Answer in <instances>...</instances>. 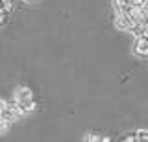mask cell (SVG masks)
I'll return each instance as SVG.
<instances>
[{"label":"cell","mask_w":148,"mask_h":142,"mask_svg":"<svg viewBox=\"0 0 148 142\" xmlns=\"http://www.w3.org/2000/svg\"><path fill=\"white\" fill-rule=\"evenodd\" d=\"M133 54L139 56V57H146L148 56V39L145 35L135 37V41H133Z\"/></svg>","instance_id":"cell-3"},{"label":"cell","mask_w":148,"mask_h":142,"mask_svg":"<svg viewBox=\"0 0 148 142\" xmlns=\"http://www.w3.org/2000/svg\"><path fill=\"white\" fill-rule=\"evenodd\" d=\"M100 142H111L109 137H100Z\"/></svg>","instance_id":"cell-9"},{"label":"cell","mask_w":148,"mask_h":142,"mask_svg":"<svg viewBox=\"0 0 148 142\" xmlns=\"http://www.w3.org/2000/svg\"><path fill=\"white\" fill-rule=\"evenodd\" d=\"M115 26H117L119 30L122 31H132L133 26H135V22L132 20V17L128 15V13H115Z\"/></svg>","instance_id":"cell-2"},{"label":"cell","mask_w":148,"mask_h":142,"mask_svg":"<svg viewBox=\"0 0 148 142\" xmlns=\"http://www.w3.org/2000/svg\"><path fill=\"white\" fill-rule=\"evenodd\" d=\"M120 142H137L135 133H126V135L122 137V140H120Z\"/></svg>","instance_id":"cell-5"},{"label":"cell","mask_w":148,"mask_h":142,"mask_svg":"<svg viewBox=\"0 0 148 142\" xmlns=\"http://www.w3.org/2000/svg\"><path fill=\"white\" fill-rule=\"evenodd\" d=\"M8 107V100H4V98H0V111H4V109Z\"/></svg>","instance_id":"cell-8"},{"label":"cell","mask_w":148,"mask_h":142,"mask_svg":"<svg viewBox=\"0 0 148 142\" xmlns=\"http://www.w3.org/2000/svg\"><path fill=\"white\" fill-rule=\"evenodd\" d=\"M15 100L24 107L26 114L35 111V107H37V103L34 100V92H32V89H28V87H18V89L15 90Z\"/></svg>","instance_id":"cell-1"},{"label":"cell","mask_w":148,"mask_h":142,"mask_svg":"<svg viewBox=\"0 0 148 142\" xmlns=\"http://www.w3.org/2000/svg\"><path fill=\"white\" fill-rule=\"evenodd\" d=\"M135 137H137V142H148V129H137Z\"/></svg>","instance_id":"cell-4"},{"label":"cell","mask_w":148,"mask_h":142,"mask_svg":"<svg viewBox=\"0 0 148 142\" xmlns=\"http://www.w3.org/2000/svg\"><path fill=\"white\" fill-rule=\"evenodd\" d=\"M28 2H34V0H28Z\"/></svg>","instance_id":"cell-10"},{"label":"cell","mask_w":148,"mask_h":142,"mask_svg":"<svg viewBox=\"0 0 148 142\" xmlns=\"http://www.w3.org/2000/svg\"><path fill=\"white\" fill-rule=\"evenodd\" d=\"M146 11H148V6H146Z\"/></svg>","instance_id":"cell-12"},{"label":"cell","mask_w":148,"mask_h":142,"mask_svg":"<svg viewBox=\"0 0 148 142\" xmlns=\"http://www.w3.org/2000/svg\"><path fill=\"white\" fill-rule=\"evenodd\" d=\"M0 135H2V129H0Z\"/></svg>","instance_id":"cell-11"},{"label":"cell","mask_w":148,"mask_h":142,"mask_svg":"<svg viewBox=\"0 0 148 142\" xmlns=\"http://www.w3.org/2000/svg\"><path fill=\"white\" fill-rule=\"evenodd\" d=\"M8 22V13L6 11H0V28Z\"/></svg>","instance_id":"cell-7"},{"label":"cell","mask_w":148,"mask_h":142,"mask_svg":"<svg viewBox=\"0 0 148 142\" xmlns=\"http://www.w3.org/2000/svg\"><path fill=\"white\" fill-rule=\"evenodd\" d=\"M85 142H100V135H96V133H89L87 135Z\"/></svg>","instance_id":"cell-6"}]
</instances>
